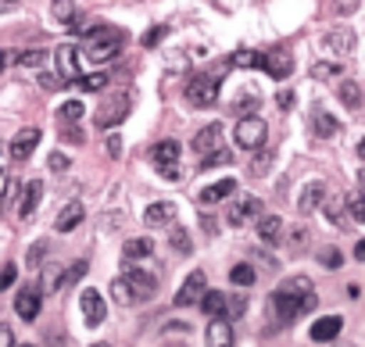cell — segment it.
<instances>
[{
	"label": "cell",
	"mask_w": 365,
	"mask_h": 347,
	"mask_svg": "<svg viewBox=\"0 0 365 347\" xmlns=\"http://www.w3.org/2000/svg\"><path fill=\"white\" fill-rule=\"evenodd\" d=\"M233 65H240V68H255V65H265V54H255V51H237V54H233Z\"/></svg>",
	"instance_id": "cell-34"
},
{
	"label": "cell",
	"mask_w": 365,
	"mask_h": 347,
	"mask_svg": "<svg viewBox=\"0 0 365 347\" xmlns=\"http://www.w3.org/2000/svg\"><path fill=\"white\" fill-rule=\"evenodd\" d=\"M61 83H65L61 76H40V86H47V90H54V86L61 90Z\"/></svg>",
	"instance_id": "cell-50"
},
{
	"label": "cell",
	"mask_w": 365,
	"mask_h": 347,
	"mask_svg": "<svg viewBox=\"0 0 365 347\" xmlns=\"http://www.w3.org/2000/svg\"><path fill=\"white\" fill-rule=\"evenodd\" d=\"M269 161H272V154H269V150H265V154H262V157H255V161H251V172H255V176H262V172H265V168H269Z\"/></svg>",
	"instance_id": "cell-45"
},
{
	"label": "cell",
	"mask_w": 365,
	"mask_h": 347,
	"mask_svg": "<svg viewBox=\"0 0 365 347\" xmlns=\"http://www.w3.org/2000/svg\"><path fill=\"white\" fill-rule=\"evenodd\" d=\"M51 168H54V172H65V168H68V157L54 150V154H51Z\"/></svg>",
	"instance_id": "cell-48"
},
{
	"label": "cell",
	"mask_w": 365,
	"mask_h": 347,
	"mask_svg": "<svg viewBox=\"0 0 365 347\" xmlns=\"http://www.w3.org/2000/svg\"><path fill=\"white\" fill-rule=\"evenodd\" d=\"M19 61L36 68V65H43V61H47V54H43V51H26V54H19Z\"/></svg>",
	"instance_id": "cell-42"
},
{
	"label": "cell",
	"mask_w": 365,
	"mask_h": 347,
	"mask_svg": "<svg viewBox=\"0 0 365 347\" xmlns=\"http://www.w3.org/2000/svg\"><path fill=\"white\" fill-rule=\"evenodd\" d=\"M150 254H154V240L150 237H133L122 247V258L125 261H140V258H150Z\"/></svg>",
	"instance_id": "cell-22"
},
{
	"label": "cell",
	"mask_w": 365,
	"mask_h": 347,
	"mask_svg": "<svg viewBox=\"0 0 365 347\" xmlns=\"http://www.w3.org/2000/svg\"><path fill=\"white\" fill-rule=\"evenodd\" d=\"M322 201H326V183H322V180H312V183L301 190V197H297V212H301V215H312L315 208H322Z\"/></svg>",
	"instance_id": "cell-12"
},
{
	"label": "cell",
	"mask_w": 365,
	"mask_h": 347,
	"mask_svg": "<svg viewBox=\"0 0 365 347\" xmlns=\"http://www.w3.org/2000/svg\"><path fill=\"white\" fill-rule=\"evenodd\" d=\"M272 79H287L290 72H294V61H290V54L287 51H272V54H265V65H262Z\"/></svg>",
	"instance_id": "cell-19"
},
{
	"label": "cell",
	"mask_w": 365,
	"mask_h": 347,
	"mask_svg": "<svg viewBox=\"0 0 365 347\" xmlns=\"http://www.w3.org/2000/svg\"><path fill=\"white\" fill-rule=\"evenodd\" d=\"M326 47H329L333 54H340V58H351V54H354V33H351V29H333V33L326 36Z\"/></svg>",
	"instance_id": "cell-21"
},
{
	"label": "cell",
	"mask_w": 365,
	"mask_h": 347,
	"mask_svg": "<svg viewBox=\"0 0 365 347\" xmlns=\"http://www.w3.org/2000/svg\"><path fill=\"white\" fill-rule=\"evenodd\" d=\"M304 233H308L304 226H297V229H290V240H294V247H304V240H308Z\"/></svg>",
	"instance_id": "cell-51"
},
{
	"label": "cell",
	"mask_w": 365,
	"mask_h": 347,
	"mask_svg": "<svg viewBox=\"0 0 365 347\" xmlns=\"http://www.w3.org/2000/svg\"><path fill=\"white\" fill-rule=\"evenodd\" d=\"M51 8H54V19L58 22L76 26V4H72V0H51Z\"/></svg>",
	"instance_id": "cell-30"
},
{
	"label": "cell",
	"mask_w": 365,
	"mask_h": 347,
	"mask_svg": "<svg viewBox=\"0 0 365 347\" xmlns=\"http://www.w3.org/2000/svg\"><path fill=\"white\" fill-rule=\"evenodd\" d=\"M226 161H230V147H222V150L208 154V157L201 161V168H215V165H226Z\"/></svg>",
	"instance_id": "cell-41"
},
{
	"label": "cell",
	"mask_w": 365,
	"mask_h": 347,
	"mask_svg": "<svg viewBox=\"0 0 365 347\" xmlns=\"http://www.w3.org/2000/svg\"><path fill=\"white\" fill-rule=\"evenodd\" d=\"M83 215H86V212H83V204H76V201H72V204H65V212L54 219V229H58V233H72V229L83 222Z\"/></svg>",
	"instance_id": "cell-24"
},
{
	"label": "cell",
	"mask_w": 365,
	"mask_h": 347,
	"mask_svg": "<svg viewBox=\"0 0 365 347\" xmlns=\"http://www.w3.org/2000/svg\"><path fill=\"white\" fill-rule=\"evenodd\" d=\"M179 154H182V147H179L175 140H161V143L150 147V165L161 172V180H182Z\"/></svg>",
	"instance_id": "cell-5"
},
{
	"label": "cell",
	"mask_w": 365,
	"mask_h": 347,
	"mask_svg": "<svg viewBox=\"0 0 365 347\" xmlns=\"http://www.w3.org/2000/svg\"><path fill=\"white\" fill-rule=\"evenodd\" d=\"M233 194H237V180L226 176V180H219V183H212V187L201 190V204H215V201H226Z\"/></svg>",
	"instance_id": "cell-20"
},
{
	"label": "cell",
	"mask_w": 365,
	"mask_h": 347,
	"mask_svg": "<svg viewBox=\"0 0 365 347\" xmlns=\"http://www.w3.org/2000/svg\"><path fill=\"white\" fill-rule=\"evenodd\" d=\"M26 347H29V343H26Z\"/></svg>",
	"instance_id": "cell-57"
},
{
	"label": "cell",
	"mask_w": 365,
	"mask_h": 347,
	"mask_svg": "<svg viewBox=\"0 0 365 347\" xmlns=\"http://www.w3.org/2000/svg\"><path fill=\"white\" fill-rule=\"evenodd\" d=\"M129 111H133V90L129 86H115V90H108L101 97V104L93 111V125L97 129H111V125L125 122Z\"/></svg>",
	"instance_id": "cell-3"
},
{
	"label": "cell",
	"mask_w": 365,
	"mask_h": 347,
	"mask_svg": "<svg viewBox=\"0 0 365 347\" xmlns=\"http://www.w3.org/2000/svg\"><path fill=\"white\" fill-rule=\"evenodd\" d=\"M319 261H322L326 269H340V265H344V254H340L336 247H319Z\"/></svg>",
	"instance_id": "cell-36"
},
{
	"label": "cell",
	"mask_w": 365,
	"mask_h": 347,
	"mask_svg": "<svg viewBox=\"0 0 365 347\" xmlns=\"http://www.w3.org/2000/svg\"><path fill=\"white\" fill-rule=\"evenodd\" d=\"M168 244H172L179 254H190V247H194V244H190V237H187V229H172Z\"/></svg>",
	"instance_id": "cell-37"
},
{
	"label": "cell",
	"mask_w": 365,
	"mask_h": 347,
	"mask_svg": "<svg viewBox=\"0 0 365 347\" xmlns=\"http://www.w3.org/2000/svg\"><path fill=\"white\" fill-rule=\"evenodd\" d=\"M258 237H262V244L276 247V244L283 240V222H279V215H265V219L258 222Z\"/></svg>",
	"instance_id": "cell-25"
},
{
	"label": "cell",
	"mask_w": 365,
	"mask_h": 347,
	"mask_svg": "<svg viewBox=\"0 0 365 347\" xmlns=\"http://www.w3.org/2000/svg\"><path fill=\"white\" fill-rule=\"evenodd\" d=\"M11 283H15V265H8V269H4V276H0V286H4V290H8Z\"/></svg>",
	"instance_id": "cell-52"
},
{
	"label": "cell",
	"mask_w": 365,
	"mask_h": 347,
	"mask_svg": "<svg viewBox=\"0 0 365 347\" xmlns=\"http://www.w3.org/2000/svg\"><path fill=\"white\" fill-rule=\"evenodd\" d=\"M340 68H344L340 61H326V65H315L312 76H315V79H333V76H340Z\"/></svg>",
	"instance_id": "cell-38"
},
{
	"label": "cell",
	"mask_w": 365,
	"mask_h": 347,
	"mask_svg": "<svg viewBox=\"0 0 365 347\" xmlns=\"http://www.w3.org/2000/svg\"><path fill=\"white\" fill-rule=\"evenodd\" d=\"M40 294H43V290H36V286L19 290V297H15V311H19V318L33 322V318L40 315Z\"/></svg>",
	"instance_id": "cell-14"
},
{
	"label": "cell",
	"mask_w": 365,
	"mask_h": 347,
	"mask_svg": "<svg viewBox=\"0 0 365 347\" xmlns=\"http://www.w3.org/2000/svg\"><path fill=\"white\" fill-rule=\"evenodd\" d=\"M79 308H83L86 326H101V322H104V301H101V294H97V290H83Z\"/></svg>",
	"instance_id": "cell-15"
},
{
	"label": "cell",
	"mask_w": 365,
	"mask_h": 347,
	"mask_svg": "<svg viewBox=\"0 0 365 347\" xmlns=\"http://www.w3.org/2000/svg\"><path fill=\"white\" fill-rule=\"evenodd\" d=\"M244 308H247V297H244V294H237V297L226 304V318H230V322H233V318H240V315H244Z\"/></svg>",
	"instance_id": "cell-40"
},
{
	"label": "cell",
	"mask_w": 365,
	"mask_h": 347,
	"mask_svg": "<svg viewBox=\"0 0 365 347\" xmlns=\"http://www.w3.org/2000/svg\"><path fill=\"white\" fill-rule=\"evenodd\" d=\"M276 104H279V108H290V104H294V93H290V90H283V93L276 97Z\"/></svg>",
	"instance_id": "cell-53"
},
{
	"label": "cell",
	"mask_w": 365,
	"mask_h": 347,
	"mask_svg": "<svg viewBox=\"0 0 365 347\" xmlns=\"http://www.w3.org/2000/svg\"><path fill=\"white\" fill-rule=\"evenodd\" d=\"M226 304H230V297L219 294V290H208V294L201 297V308H205V315H212V318H226Z\"/></svg>",
	"instance_id": "cell-27"
},
{
	"label": "cell",
	"mask_w": 365,
	"mask_h": 347,
	"mask_svg": "<svg viewBox=\"0 0 365 347\" xmlns=\"http://www.w3.org/2000/svg\"><path fill=\"white\" fill-rule=\"evenodd\" d=\"M336 97H340L344 108H361V86L351 83V79H344V83L336 86Z\"/></svg>",
	"instance_id": "cell-29"
},
{
	"label": "cell",
	"mask_w": 365,
	"mask_h": 347,
	"mask_svg": "<svg viewBox=\"0 0 365 347\" xmlns=\"http://www.w3.org/2000/svg\"><path fill=\"white\" fill-rule=\"evenodd\" d=\"M315 304H319V294H315V286H312L308 276H290L272 294V311H276L279 322H294V318L315 311Z\"/></svg>",
	"instance_id": "cell-1"
},
{
	"label": "cell",
	"mask_w": 365,
	"mask_h": 347,
	"mask_svg": "<svg viewBox=\"0 0 365 347\" xmlns=\"http://www.w3.org/2000/svg\"><path fill=\"white\" fill-rule=\"evenodd\" d=\"M230 65H233V58L219 61V65L208 68V72L190 76V83H187V100H190L194 108H212V104L219 100V83H222V72H226Z\"/></svg>",
	"instance_id": "cell-2"
},
{
	"label": "cell",
	"mask_w": 365,
	"mask_h": 347,
	"mask_svg": "<svg viewBox=\"0 0 365 347\" xmlns=\"http://www.w3.org/2000/svg\"><path fill=\"white\" fill-rule=\"evenodd\" d=\"M347 212H351L354 222H365V190H361V187L347 197Z\"/></svg>",
	"instance_id": "cell-32"
},
{
	"label": "cell",
	"mask_w": 365,
	"mask_h": 347,
	"mask_svg": "<svg viewBox=\"0 0 365 347\" xmlns=\"http://www.w3.org/2000/svg\"><path fill=\"white\" fill-rule=\"evenodd\" d=\"M143 222H147L150 229H158V226H172V222H175V204H168V201L150 204V208L143 212Z\"/></svg>",
	"instance_id": "cell-17"
},
{
	"label": "cell",
	"mask_w": 365,
	"mask_h": 347,
	"mask_svg": "<svg viewBox=\"0 0 365 347\" xmlns=\"http://www.w3.org/2000/svg\"><path fill=\"white\" fill-rule=\"evenodd\" d=\"M79 86H83V90H104V86H108V76H104V72L83 76V79H79Z\"/></svg>",
	"instance_id": "cell-39"
},
{
	"label": "cell",
	"mask_w": 365,
	"mask_h": 347,
	"mask_svg": "<svg viewBox=\"0 0 365 347\" xmlns=\"http://www.w3.org/2000/svg\"><path fill=\"white\" fill-rule=\"evenodd\" d=\"M15 190H19V183H15V176H8V187H4V204H15Z\"/></svg>",
	"instance_id": "cell-49"
},
{
	"label": "cell",
	"mask_w": 365,
	"mask_h": 347,
	"mask_svg": "<svg viewBox=\"0 0 365 347\" xmlns=\"http://www.w3.org/2000/svg\"><path fill=\"white\" fill-rule=\"evenodd\" d=\"M111 297H115V304H122V308H129V304H136V301H140V297H136V290L129 286V279H125V276L111 279Z\"/></svg>",
	"instance_id": "cell-28"
},
{
	"label": "cell",
	"mask_w": 365,
	"mask_h": 347,
	"mask_svg": "<svg viewBox=\"0 0 365 347\" xmlns=\"http://www.w3.org/2000/svg\"><path fill=\"white\" fill-rule=\"evenodd\" d=\"M205 294H208V276L197 269V272H190V276H187L182 290L175 294V304H179V308H190V304H197Z\"/></svg>",
	"instance_id": "cell-8"
},
{
	"label": "cell",
	"mask_w": 365,
	"mask_h": 347,
	"mask_svg": "<svg viewBox=\"0 0 365 347\" xmlns=\"http://www.w3.org/2000/svg\"><path fill=\"white\" fill-rule=\"evenodd\" d=\"M0 347H15V333H11V326H0Z\"/></svg>",
	"instance_id": "cell-47"
},
{
	"label": "cell",
	"mask_w": 365,
	"mask_h": 347,
	"mask_svg": "<svg viewBox=\"0 0 365 347\" xmlns=\"http://www.w3.org/2000/svg\"><path fill=\"white\" fill-rule=\"evenodd\" d=\"M104 150H108V157H122V140L118 136H108L104 140Z\"/></svg>",
	"instance_id": "cell-44"
},
{
	"label": "cell",
	"mask_w": 365,
	"mask_h": 347,
	"mask_svg": "<svg viewBox=\"0 0 365 347\" xmlns=\"http://www.w3.org/2000/svg\"><path fill=\"white\" fill-rule=\"evenodd\" d=\"M265 136H269V125H265V118H258V115H244V118L237 122V129H233L237 147H247V150L265 147Z\"/></svg>",
	"instance_id": "cell-6"
},
{
	"label": "cell",
	"mask_w": 365,
	"mask_h": 347,
	"mask_svg": "<svg viewBox=\"0 0 365 347\" xmlns=\"http://www.w3.org/2000/svg\"><path fill=\"white\" fill-rule=\"evenodd\" d=\"M340 326H344V318H340V315H326V318H315V326H312V340L326 343V340H333V336L340 333Z\"/></svg>",
	"instance_id": "cell-23"
},
{
	"label": "cell",
	"mask_w": 365,
	"mask_h": 347,
	"mask_svg": "<svg viewBox=\"0 0 365 347\" xmlns=\"http://www.w3.org/2000/svg\"><path fill=\"white\" fill-rule=\"evenodd\" d=\"M208 347H233V322L230 318L208 322Z\"/></svg>",
	"instance_id": "cell-18"
},
{
	"label": "cell",
	"mask_w": 365,
	"mask_h": 347,
	"mask_svg": "<svg viewBox=\"0 0 365 347\" xmlns=\"http://www.w3.org/2000/svg\"><path fill=\"white\" fill-rule=\"evenodd\" d=\"M47 247H51V244H47V240H40V244L29 251V265H40V258L47 254Z\"/></svg>",
	"instance_id": "cell-46"
},
{
	"label": "cell",
	"mask_w": 365,
	"mask_h": 347,
	"mask_svg": "<svg viewBox=\"0 0 365 347\" xmlns=\"http://www.w3.org/2000/svg\"><path fill=\"white\" fill-rule=\"evenodd\" d=\"M40 197H43V183H40V180H29V183L22 187V197H19V215L29 219V215L36 212Z\"/></svg>",
	"instance_id": "cell-16"
},
{
	"label": "cell",
	"mask_w": 365,
	"mask_h": 347,
	"mask_svg": "<svg viewBox=\"0 0 365 347\" xmlns=\"http://www.w3.org/2000/svg\"><path fill=\"white\" fill-rule=\"evenodd\" d=\"M36 143H40V129L36 125H26L15 140H11V161H29L33 157V150H36Z\"/></svg>",
	"instance_id": "cell-10"
},
{
	"label": "cell",
	"mask_w": 365,
	"mask_h": 347,
	"mask_svg": "<svg viewBox=\"0 0 365 347\" xmlns=\"http://www.w3.org/2000/svg\"><path fill=\"white\" fill-rule=\"evenodd\" d=\"M230 279H233V283H237V286H251V283H255V279H258V272H255V269H251V265H237V269H233V272H230Z\"/></svg>",
	"instance_id": "cell-35"
},
{
	"label": "cell",
	"mask_w": 365,
	"mask_h": 347,
	"mask_svg": "<svg viewBox=\"0 0 365 347\" xmlns=\"http://www.w3.org/2000/svg\"><path fill=\"white\" fill-rule=\"evenodd\" d=\"M165 33H168L165 26H154V29L143 36V47H154V43H161V40H165Z\"/></svg>",
	"instance_id": "cell-43"
},
{
	"label": "cell",
	"mask_w": 365,
	"mask_h": 347,
	"mask_svg": "<svg viewBox=\"0 0 365 347\" xmlns=\"http://www.w3.org/2000/svg\"><path fill=\"white\" fill-rule=\"evenodd\" d=\"M258 208H262V201H258V197L240 194V197L230 204V226H244L247 219H255V215H258Z\"/></svg>",
	"instance_id": "cell-13"
},
{
	"label": "cell",
	"mask_w": 365,
	"mask_h": 347,
	"mask_svg": "<svg viewBox=\"0 0 365 347\" xmlns=\"http://www.w3.org/2000/svg\"><path fill=\"white\" fill-rule=\"evenodd\" d=\"M125 47V29H111V26H97L93 33H86V51H83V61H111L118 51Z\"/></svg>",
	"instance_id": "cell-4"
},
{
	"label": "cell",
	"mask_w": 365,
	"mask_h": 347,
	"mask_svg": "<svg viewBox=\"0 0 365 347\" xmlns=\"http://www.w3.org/2000/svg\"><path fill=\"white\" fill-rule=\"evenodd\" d=\"M93 347H111V343H93Z\"/></svg>",
	"instance_id": "cell-56"
},
{
	"label": "cell",
	"mask_w": 365,
	"mask_h": 347,
	"mask_svg": "<svg viewBox=\"0 0 365 347\" xmlns=\"http://www.w3.org/2000/svg\"><path fill=\"white\" fill-rule=\"evenodd\" d=\"M83 276H86V261H76L72 269H65V272L58 276V290H68V286H72V283H79Z\"/></svg>",
	"instance_id": "cell-31"
},
{
	"label": "cell",
	"mask_w": 365,
	"mask_h": 347,
	"mask_svg": "<svg viewBox=\"0 0 365 347\" xmlns=\"http://www.w3.org/2000/svg\"><path fill=\"white\" fill-rule=\"evenodd\" d=\"M79 51L72 47V43H65V47H58V54H54V61H58V76L68 83V79H83V72H79Z\"/></svg>",
	"instance_id": "cell-11"
},
{
	"label": "cell",
	"mask_w": 365,
	"mask_h": 347,
	"mask_svg": "<svg viewBox=\"0 0 365 347\" xmlns=\"http://www.w3.org/2000/svg\"><path fill=\"white\" fill-rule=\"evenodd\" d=\"M215 150H222V125H219V122L197 129V136H194V154H197L201 161H205L208 154H215Z\"/></svg>",
	"instance_id": "cell-9"
},
{
	"label": "cell",
	"mask_w": 365,
	"mask_h": 347,
	"mask_svg": "<svg viewBox=\"0 0 365 347\" xmlns=\"http://www.w3.org/2000/svg\"><path fill=\"white\" fill-rule=\"evenodd\" d=\"M358 157H361V161H365V136H361V140H358Z\"/></svg>",
	"instance_id": "cell-55"
},
{
	"label": "cell",
	"mask_w": 365,
	"mask_h": 347,
	"mask_svg": "<svg viewBox=\"0 0 365 347\" xmlns=\"http://www.w3.org/2000/svg\"><path fill=\"white\" fill-rule=\"evenodd\" d=\"M58 118H61L65 125L79 122V118H83V104H79V100H65V104L58 108Z\"/></svg>",
	"instance_id": "cell-33"
},
{
	"label": "cell",
	"mask_w": 365,
	"mask_h": 347,
	"mask_svg": "<svg viewBox=\"0 0 365 347\" xmlns=\"http://www.w3.org/2000/svg\"><path fill=\"white\" fill-rule=\"evenodd\" d=\"M354 258H358V261H365V240H358V244H354Z\"/></svg>",
	"instance_id": "cell-54"
},
{
	"label": "cell",
	"mask_w": 365,
	"mask_h": 347,
	"mask_svg": "<svg viewBox=\"0 0 365 347\" xmlns=\"http://www.w3.org/2000/svg\"><path fill=\"white\" fill-rule=\"evenodd\" d=\"M312 133H315L319 140H326V136H336V133H340V122H336L329 111H315V115H312Z\"/></svg>",
	"instance_id": "cell-26"
},
{
	"label": "cell",
	"mask_w": 365,
	"mask_h": 347,
	"mask_svg": "<svg viewBox=\"0 0 365 347\" xmlns=\"http://www.w3.org/2000/svg\"><path fill=\"white\" fill-rule=\"evenodd\" d=\"M125 279H129V286L136 290V297H140V301H150V297L158 294V276H154V272L136 269V261H125Z\"/></svg>",
	"instance_id": "cell-7"
}]
</instances>
